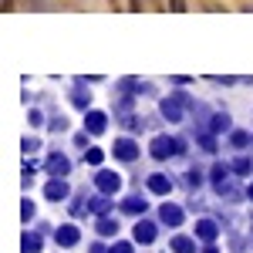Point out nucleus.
<instances>
[{
  "label": "nucleus",
  "mask_w": 253,
  "mask_h": 253,
  "mask_svg": "<svg viewBox=\"0 0 253 253\" xmlns=\"http://www.w3.org/2000/svg\"><path fill=\"white\" fill-rule=\"evenodd\" d=\"M112 152H115V159H118V162H135V156H138V145L132 142V138H118Z\"/></svg>",
  "instance_id": "nucleus-4"
},
{
  "label": "nucleus",
  "mask_w": 253,
  "mask_h": 253,
  "mask_svg": "<svg viewBox=\"0 0 253 253\" xmlns=\"http://www.w3.org/2000/svg\"><path fill=\"white\" fill-rule=\"evenodd\" d=\"M47 172H51V179H64V175L71 172V162L64 156H51V162H47Z\"/></svg>",
  "instance_id": "nucleus-12"
},
{
  "label": "nucleus",
  "mask_w": 253,
  "mask_h": 253,
  "mask_svg": "<svg viewBox=\"0 0 253 253\" xmlns=\"http://www.w3.org/2000/svg\"><path fill=\"white\" fill-rule=\"evenodd\" d=\"M122 210H125V213H132V216L145 213V199H142V196H128V199L122 203Z\"/></svg>",
  "instance_id": "nucleus-14"
},
{
  "label": "nucleus",
  "mask_w": 253,
  "mask_h": 253,
  "mask_svg": "<svg viewBox=\"0 0 253 253\" xmlns=\"http://www.w3.org/2000/svg\"><path fill=\"white\" fill-rule=\"evenodd\" d=\"M230 142H233L236 149H243V145H250V135H247V132H233V135H230Z\"/></svg>",
  "instance_id": "nucleus-21"
},
{
  "label": "nucleus",
  "mask_w": 253,
  "mask_h": 253,
  "mask_svg": "<svg viewBox=\"0 0 253 253\" xmlns=\"http://www.w3.org/2000/svg\"><path fill=\"white\" fill-rule=\"evenodd\" d=\"M216 236H219V226H216V219H199V223H196V240H203V243H213Z\"/></svg>",
  "instance_id": "nucleus-6"
},
{
  "label": "nucleus",
  "mask_w": 253,
  "mask_h": 253,
  "mask_svg": "<svg viewBox=\"0 0 253 253\" xmlns=\"http://www.w3.org/2000/svg\"><path fill=\"white\" fill-rule=\"evenodd\" d=\"M189 179V189H199V182H203V175H199V169H193V172L186 175Z\"/></svg>",
  "instance_id": "nucleus-24"
},
{
  "label": "nucleus",
  "mask_w": 253,
  "mask_h": 253,
  "mask_svg": "<svg viewBox=\"0 0 253 253\" xmlns=\"http://www.w3.org/2000/svg\"><path fill=\"white\" fill-rule=\"evenodd\" d=\"M105 125H108V115H105V112H84V128H88L91 135H101Z\"/></svg>",
  "instance_id": "nucleus-8"
},
{
  "label": "nucleus",
  "mask_w": 253,
  "mask_h": 253,
  "mask_svg": "<svg viewBox=\"0 0 253 253\" xmlns=\"http://www.w3.org/2000/svg\"><path fill=\"white\" fill-rule=\"evenodd\" d=\"M108 253H132V243H122V240H118V243H115Z\"/></svg>",
  "instance_id": "nucleus-25"
},
{
  "label": "nucleus",
  "mask_w": 253,
  "mask_h": 253,
  "mask_svg": "<svg viewBox=\"0 0 253 253\" xmlns=\"http://www.w3.org/2000/svg\"><path fill=\"white\" fill-rule=\"evenodd\" d=\"M145 186H149V193H156V196H169V189H172V179H169V175H162V172H152Z\"/></svg>",
  "instance_id": "nucleus-7"
},
{
  "label": "nucleus",
  "mask_w": 253,
  "mask_h": 253,
  "mask_svg": "<svg viewBox=\"0 0 253 253\" xmlns=\"http://www.w3.org/2000/svg\"><path fill=\"white\" fill-rule=\"evenodd\" d=\"M54 240H58V247H75L81 236H78V226H71V223H64L58 233H54Z\"/></svg>",
  "instance_id": "nucleus-11"
},
{
  "label": "nucleus",
  "mask_w": 253,
  "mask_h": 253,
  "mask_svg": "<svg viewBox=\"0 0 253 253\" xmlns=\"http://www.w3.org/2000/svg\"><path fill=\"white\" fill-rule=\"evenodd\" d=\"M101 236H115L118 233V219H112V216H98V226H95Z\"/></svg>",
  "instance_id": "nucleus-13"
},
{
  "label": "nucleus",
  "mask_w": 253,
  "mask_h": 253,
  "mask_svg": "<svg viewBox=\"0 0 253 253\" xmlns=\"http://www.w3.org/2000/svg\"><path fill=\"white\" fill-rule=\"evenodd\" d=\"M233 172L250 175V172H253V162H250V159H236V162H233Z\"/></svg>",
  "instance_id": "nucleus-18"
},
{
  "label": "nucleus",
  "mask_w": 253,
  "mask_h": 253,
  "mask_svg": "<svg viewBox=\"0 0 253 253\" xmlns=\"http://www.w3.org/2000/svg\"><path fill=\"white\" fill-rule=\"evenodd\" d=\"M199 145H203L206 152H216V142H213V135H199Z\"/></svg>",
  "instance_id": "nucleus-23"
},
{
  "label": "nucleus",
  "mask_w": 253,
  "mask_h": 253,
  "mask_svg": "<svg viewBox=\"0 0 253 253\" xmlns=\"http://www.w3.org/2000/svg\"><path fill=\"white\" fill-rule=\"evenodd\" d=\"M172 250L175 253H196V240H193V236H175Z\"/></svg>",
  "instance_id": "nucleus-15"
},
{
  "label": "nucleus",
  "mask_w": 253,
  "mask_h": 253,
  "mask_svg": "<svg viewBox=\"0 0 253 253\" xmlns=\"http://www.w3.org/2000/svg\"><path fill=\"white\" fill-rule=\"evenodd\" d=\"M71 101H75L78 108H84V112H88V101H91V98L84 95V91H75V95H71Z\"/></svg>",
  "instance_id": "nucleus-22"
},
{
  "label": "nucleus",
  "mask_w": 253,
  "mask_h": 253,
  "mask_svg": "<svg viewBox=\"0 0 253 253\" xmlns=\"http://www.w3.org/2000/svg\"><path fill=\"white\" fill-rule=\"evenodd\" d=\"M44 196H47L51 203H61V199H68V182H64V179H51V182L44 186Z\"/></svg>",
  "instance_id": "nucleus-9"
},
{
  "label": "nucleus",
  "mask_w": 253,
  "mask_h": 253,
  "mask_svg": "<svg viewBox=\"0 0 253 253\" xmlns=\"http://www.w3.org/2000/svg\"><path fill=\"white\" fill-rule=\"evenodd\" d=\"M101 159H105L101 149H88V152H84V162H88V166H101Z\"/></svg>",
  "instance_id": "nucleus-20"
},
{
  "label": "nucleus",
  "mask_w": 253,
  "mask_h": 253,
  "mask_svg": "<svg viewBox=\"0 0 253 253\" xmlns=\"http://www.w3.org/2000/svg\"><path fill=\"white\" fill-rule=\"evenodd\" d=\"M159 219H162V223H166V226H179V223H182V219H186V213H182V210H179V206H172V203H166V206H162V210H159Z\"/></svg>",
  "instance_id": "nucleus-10"
},
{
  "label": "nucleus",
  "mask_w": 253,
  "mask_h": 253,
  "mask_svg": "<svg viewBox=\"0 0 253 253\" xmlns=\"http://www.w3.org/2000/svg\"><path fill=\"white\" fill-rule=\"evenodd\" d=\"M95 189H98L101 196L118 193V189H122V175L112 172V169H98V175H95Z\"/></svg>",
  "instance_id": "nucleus-3"
},
{
  "label": "nucleus",
  "mask_w": 253,
  "mask_h": 253,
  "mask_svg": "<svg viewBox=\"0 0 253 253\" xmlns=\"http://www.w3.org/2000/svg\"><path fill=\"white\" fill-rule=\"evenodd\" d=\"M206 253H216V250H213V247H210V250H206Z\"/></svg>",
  "instance_id": "nucleus-28"
},
{
  "label": "nucleus",
  "mask_w": 253,
  "mask_h": 253,
  "mask_svg": "<svg viewBox=\"0 0 253 253\" xmlns=\"http://www.w3.org/2000/svg\"><path fill=\"white\" fill-rule=\"evenodd\" d=\"M132 233H135V243H142V247H149V243L156 240V223H149V219H138Z\"/></svg>",
  "instance_id": "nucleus-5"
},
{
  "label": "nucleus",
  "mask_w": 253,
  "mask_h": 253,
  "mask_svg": "<svg viewBox=\"0 0 253 253\" xmlns=\"http://www.w3.org/2000/svg\"><path fill=\"white\" fill-rule=\"evenodd\" d=\"M88 210H91L95 216H108V199H105V196H98V199L88 203Z\"/></svg>",
  "instance_id": "nucleus-16"
},
{
  "label": "nucleus",
  "mask_w": 253,
  "mask_h": 253,
  "mask_svg": "<svg viewBox=\"0 0 253 253\" xmlns=\"http://www.w3.org/2000/svg\"><path fill=\"white\" fill-rule=\"evenodd\" d=\"M179 149H182V145H179L175 138H169V135H156L152 142H149V152H152V159H159V162L179 156Z\"/></svg>",
  "instance_id": "nucleus-1"
},
{
  "label": "nucleus",
  "mask_w": 253,
  "mask_h": 253,
  "mask_svg": "<svg viewBox=\"0 0 253 253\" xmlns=\"http://www.w3.org/2000/svg\"><path fill=\"white\" fill-rule=\"evenodd\" d=\"M20 216H24V223H27V219L34 216V203H27V199H24V210H20Z\"/></svg>",
  "instance_id": "nucleus-26"
},
{
  "label": "nucleus",
  "mask_w": 253,
  "mask_h": 253,
  "mask_svg": "<svg viewBox=\"0 0 253 253\" xmlns=\"http://www.w3.org/2000/svg\"><path fill=\"white\" fill-rule=\"evenodd\" d=\"M210 128H213V132H226V128H230V115H213Z\"/></svg>",
  "instance_id": "nucleus-17"
},
{
  "label": "nucleus",
  "mask_w": 253,
  "mask_h": 253,
  "mask_svg": "<svg viewBox=\"0 0 253 253\" xmlns=\"http://www.w3.org/2000/svg\"><path fill=\"white\" fill-rule=\"evenodd\" d=\"M247 196H250V199H253V182H250V186H247Z\"/></svg>",
  "instance_id": "nucleus-27"
},
{
  "label": "nucleus",
  "mask_w": 253,
  "mask_h": 253,
  "mask_svg": "<svg viewBox=\"0 0 253 253\" xmlns=\"http://www.w3.org/2000/svg\"><path fill=\"white\" fill-rule=\"evenodd\" d=\"M41 250V236H24V253H38Z\"/></svg>",
  "instance_id": "nucleus-19"
},
{
  "label": "nucleus",
  "mask_w": 253,
  "mask_h": 253,
  "mask_svg": "<svg viewBox=\"0 0 253 253\" xmlns=\"http://www.w3.org/2000/svg\"><path fill=\"white\" fill-rule=\"evenodd\" d=\"M186 105H189V98H186V95H169V98H162V115H166V118L175 125V122H182Z\"/></svg>",
  "instance_id": "nucleus-2"
}]
</instances>
